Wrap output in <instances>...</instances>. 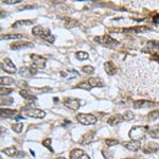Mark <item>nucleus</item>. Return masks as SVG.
<instances>
[{"label": "nucleus", "mask_w": 159, "mask_h": 159, "mask_svg": "<svg viewBox=\"0 0 159 159\" xmlns=\"http://www.w3.org/2000/svg\"><path fill=\"white\" fill-rule=\"evenodd\" d=\"M31 60H32V66L36 69H43L46 67V58L37 54H31Z\"/></svg>", "instance_id": "nucleus-7"}, {"label": "nucleus", "mask_w": 159, "mask_h": 159, "mask_svg": "<svg viewBox=\"0 0 159 159\" xmlns=\"http://www.w3.org/2000/svg\"><path fill=\"white\" fill-rule=\"evenodd\" d=\"M0 114H1V118H10V119H13V118H15V119H20V118H24V117H20L18 116V111L17 110H13V109H3L1 108L0 110Z\"/></svg>", "instance_id": "nucleus-10"}, {"label": "nucleus", "mask_w": 159, "mask_h": 159, "mask_svg": "<svg viewBox=\"0 0 159 159\" xmlns=\"http://www.w3.org/2000/svg\"><path fill=\"white\" fill-rule=\"evenodd\" d=\"M105 143H106L107 147H114V145L119 144V141L116 139H107L105 140Z\"/></svg>", "instance_id": "nucleus-36"}, {"label": "nucleus", "mask_w": 159, "mask_h": 159, "mask_svg": "<svg viewBox=\"0 0 159 159\" xmlns=\"http://www.w3.org/2000/svg\"><path fill=\"white\" fill-rule=\"evenodd\" d=\"M150 31V28L147 25H141V27H135L129 28V29H123L122 32H135V33H141V32H148Z\"/></svg>", "instance_id": "nucleus-20"}, {"label": "nucleus", "mask_w": 159, "mask_h": 159, "mask_svg": "<svg viewBox=\"0 0 159 159\" xmlns=\"http://www.w3.org/2000/svg\"><path fill=\"white\" fill-rule=\"evenodd\" d=\"M123 118H124V120H126V121H130V120H133L135 118V115H134V112H132V111H125L124 115H123Z\"/></svg>", "instance_id": "nucleus-34"}, {"label": "nucleus", "mask_w": 159, "mask_h": 159, "mask_svg": "<svg viewBox=\"0 0 159 159\" xmlns=\"http://www.w3.org/2000/svg\"><path fill=\"white\" fill-rule=\"evenodd\" d=\"M75 88H82V89H86V90H90L91 86L89 85L88 81H85V82H82V83L78 84V85L75 86Z\"/></svg>", "instance_id": "nucleus-32"}, {"label": "nucleus", "mask_w": 159, "mask_h": 159, "mask_svg": "<svg viewBox=\"0 0 159 159\" xmlns=\"http://www.w3.org/2000/svg\"><path fill=\"white\" fill-rule=\"evenodd\" d=\"M153 22L155 25H159V14H156L155 16L153 17Z\"/></svg>", "instance_id": "nucleus-41"}, {"label": "nucleus", "mask_w": 159, "mask_h": 159, "mask_svg": "<svg viewBox=\"0 0 159 159\" xmlns=\"http://www.w3.org/2000/svg\"><path fill=\"white\" fill-rule=\"evenodd\" d=\"M70 159H90V157L84 151L80 148H74L70 152Z\"/></svg>", "instance_id": "nucleus-13"}, {"label": "nucleus", "mask_w": 159, "mask_h": 159, "mask_svg": "<svg viewBox=\"0 0 159 159\" xmlns=\"http://www.w3.org/2000/svg\"><path fill=\"white\" fill-rule=\"evenodd\" d=\"M126 159H132V158H126Z\"/></svg>", "instance_id": "nucleus-43"}, {"label": "nucleus", "mask_w": 159, "mask_h": 159, "mask_svg": "<svg viewBox=\"0 0 159 159\" xmlns=\"http://www.w3.org/2000/svg\"><path fill=\"white\" fill-rule=\"evenodd\" d=\"M22 129H24V124L21 122H17V123H14L12 124V129L14 130L15 133H21L22 132Z\"/></svg>", "instance_id": "nucleus-29"}, {"label": "nucleus", "mask_w": 159, "mask_h": 159, "mask_svg": "<svg viewBox=\"0 0 159 159\" xmlns=\"http://www.w3.org/2000/svg\"><path fill=\"white\" fill-rule=\"evenodd\" d=\"M32 20H17L16 22L12 25V28H19V27H27V25H32Z\"/></svg>", "instance_id": "nucleus-25"}, {"label": "nucleus", "mask_w": 159, "mask_h": 159, "mask_svg": "<svg viewBox=\"0 0 159 159\" xmlns=\"http://www.w3.org/2000/svg\"><path fill=\"white\" fill-rule=\"evenodd\" d=\"M159 118V110H153L148 114V121H154V120H157Z\"/></svg>", "instance_id": "nucleus-28"}, {"label": "nucleus", "mask_w": 159, "mask_h": 159, "mask_svg": "<svg viewBox=\"0 0 159 159\" xmlns=\"http://www.w3.org/2000/svg\"><path fill=\"white\" fill-rule=\"evenodd\" d=\"M141 150L144 154H153L156 153L159 150V144L155 142H148L143 147H141Z\"/></svg>", "instance_id": "nucleus-9"}, {"label": "nucleus", "mask_w": 159, "mask_h": 159, "mask_svg": "<svg viewBox=\"0 0 159 159\" xmlns=\"http://www.w3.org/2000/svg\"><path fill=\"white\" fill-rule=\"evenodd\" d=\"M1 69L7 73H16L17 72L16 66L13 64V61L10 60V58H4V60L1 61Z\"/></svg>", "instance_id": "nucleus-8"}, {"label": "nucleus", "mask_w": 159, "mask_h": 159, "mask_svg": "<svg viewBox=\"0 0 159 159\" xmlns=\"http://www.w3.org/2000/svg\"><path fill=\"white\" fill-rule=\"evenodd\" d=\"M33 43L29 42H17V43H13L10 48L12 50H20V49H25V48H32Z\"/></svg>", "instance_id": "nucleus-15"}, {"label": "nucleus", "mask_w": 159, "mask_h": 159, "mask_svg": "<svg viewBox=\"0 0 159 159\" xmlns=\"http://www.w3.org/2000/svg\"><path fill=\"white\" fill-rule=\"evenodd\" d=\"M37 70L38 69L34 68L33 66L31 67H24V68H20L19 70V74L24 78H29V76H33L37 73Z\"/></svg>", "instance_id": "nucleus-14"}, {"label": "nucleus", "mask_w": 159, "mask_h": 159, "mask_svg": "<svg viewBox=\"0 0 159 159\" xmlns=\"http://www.w3.org/2000/svg\"><path fill=\"white\" fill-rule=\"evenodd\" d=\"M94 42L101 43V45H103V46H106V47H108V48H115L119 45V43H118L116 39H114L111 36H109V35L97 36L94 38Z\"/></svg>", "instance_id": "nucleus-4"}, {"label": "nucleus", "mask_w": 159, "mask_h": 159, "mask_svg": "<svg viewBox=\"0 0 159 159\" xmlns=\"http://www.w3.org/2000/svg\"><path fill=\"white\" fill-rule=\"evenodd\" d=\"M43 145L45 148H49L51 152H53V148H51V139H50V138H47V139L43 140Z\"/></svg>", "instance_id": "nucleus-37"}, {"label": "nucleus", "mask_w": 159, "mask_h": 159, "mask_svg": "<svg viewBox=\"0 0 159 159\" xmlns=\"http://www.w3.org/2000/svg\"><path fill=\"white\" fill-rule=\"evenodd\" d=\"M148 134L152 138L155 139H159V125H153V126L148 127Z\"/></svg>", "instance_id": "nucleus-21"}, {"label": "nucleus", "mask_w": 159, "mask_h": 159, "mask_svg": "<svg viewBox=\"0 0 159 159\" xmlns=\"http://www.w3.org/2000/svg\"><path fill=\"white\" fill-rule=\"evenodd\" d=\"M0 92H1V96H7V94H10L11 92H13V88H6V87H1V89H0Z\"/></svg>", "instance_id": "nucleus-38"}, {"label": "nucleus", "mask_w": 159, "mask_h": 159, "mask_svg": "<svg viewBox=\"0 0 159 159\" xmlns=\"http://www.w3.org/2000/svg\"><path fill=\"white\" fill-rule=\"evenodd\" d=\"M3 2L6 4H16V3H19L20 0H4Z\"/></svg>", "instance_id": "nucleus-39"}, {"label": "nucleus", "mask_w": 159, "mask_h": 159, "mask_svg": "<svg viewBox=\"0 0 159 159\" xmlns=\"http://www.w3.org/2000/svg\"><path fill=\"white\" fill-rule=\"evenodd\" d=\"M104 69H105V72H106L108 75H114L115 73L117 72V68L115 66V64L112 61H106L104 64Z\"/></svg>", "instance_id": "nucleus-18"}, {"label": "nucleus", "mask_w": 159, "mask_h": 159, "mask_svg": "<svg viewBox=\"0 0 159 159\" xmlns=\"http://www.w3.org/2000/svg\"><path fill=\"white\" fill-rule=\"evenodd\" d=\"M102 155H103V157L105 159H111L112 157H114V153L109 150H106V148L102 150Z\"/></svg>", "instance_id": "nucleus-33"}, {"label": "nucleus", "mask_w": 159, "mask_h": 159, "mask_svg": "<svg viewBox=\"0 0 159 159\" xmlns=\"http://www.w3.org/2000/svg\"><path fill=\"white\" fill-rule=\"evenodd\" d=\"M88 83L89 85L92 87H103L104 84H103V81H102L100 78H90L88 80Z\"/></svg>", "instance_id": "nucleus-22"}, {"label": "nucleus", "mask_w": 159, "mask_h": 159, "mask_svg": "<svg viewBox=\"0 0 159 159\" xmlns=\"http://www.w3.org/2000/svg\"><path fill=\"white\" fill-rule=\"evenodd\" d=\"M64 20H65V27L66 28H73V27H78L80 25L78 20L75 19H71L69 17H64Z\"/></svg>", "instance_id": "nucleus-23"}, {"label": "nucleus", "mask_w": 159, "mask_h": 159, "mask_svg": "<svg viewBox=\"0 0 159 159\" xmlns=\"http://www.w3.org/2000/svg\"><path fill=\"white\" fill-rule=\"evenodd\" d=\"M82 70H83V72H85V73H87V74H92L94 72V69H93V67L92 66H84L83 68H82Z\"/></svg>", "instance_id": "nucleus-35"}, {"label": "nucleus", "mask_w": 159, "mask_h": 159, "mask_svg": "<svg viewBox=\"0 0 159 159\" xmlns=\"http://www.w3.org/2000/svg\"><path fill=\"white\" fill-rule=\"evenodd\" d=\"M32 34L35 35V36L40 37L43 40H47V42H49L50 43H54V40H55V36L51 34L49 29H47V28H43V27H39V25L33 28V29H32Z\"/></svg>", "instance_id": "nucleus-1"}, {"label": "nucleus", "mask_w": 159, "mask_h": 159, "mask_svg": "<svg viewBox=\"0 0 159 159\" xmlns=\"http://www.w3.org/2000/svg\"><path fill=\"white\" fill-rule=\"evenodd\" d=\"M15 83V81L12 78H7V76H1L0 79V84L1 86H7V85H13Z\"/></svg>", "instance_id": "nucleus-27"}, {"label": "nucleus", "mask_w": 159, "mask_h": 159, "mask_svg": "<svg viewBox=\"0 0 159 159\" xmlns=\"http://www.w3.org/2000/svg\"><path fill=\"white\" fill-rule=\"evenodd\" d=\"M56 159H66L65 157H58V158H56Z\"/></svg>", "instance_id": "nucleus-42"}, {"label": "nucleus", "mask_w": 159, "mask_h": 159, "mask_svg": "<svg viewBox=\"0 0 159 159\" xmlns=\"http://www.w3.org/2000/svg\"><path fill=\"white\" fill-rule=\"evenodd\" d=\"M2 153L7 154L10 157H15V158L25 157V153L20 152V151H17L16 148H4V150H2Z\"/></svg>", "instance_id": "nucleus-11"}, {"label": "nucleus", "mask_w": 159, "mask_h": 159, "mask_svg": "<svg viewBox=\"0 0 159 159\" xmlns=\"http://www.w3.org/2000/svg\"><path fill=\"white\" fill-rule=\"evenodd\" d=\"M61 74L65 78H67L68 80H71V79H75L79 76V73L75 72L73 70H68V71H61Z\"/></svg>", "instance_id": "nucleus-26"}, {"label": "nucleus", "mask_w": 159, "mask_h": 159, "mask_svg": "<svg viewBox=\"0 0 159 159\" xmlns=\"http://www.w3.org/2000/svg\"><path fill=\"white\" fill-rule=\"evenodd\" d=\"M76 119H78L80 123H82L84 125H93L98 121L97 117L91 114H78L76 115Z\"/></svg>", "instance_id": "nucleus-5"}, {"label": "nucleus", "mask_w": 159, "mask_h": 159, "mask_svg": "<svg viewBox=\"0 0 159 159\" xmlns=\"http://www.w3.org/2000/svg\"><path fill=\"white\" fill-rule=\"evenodd\" d=\"M75 57L78 58L80 61H83V60H87L89 57L88 53L87 52H84V51H79V52L75 53Z\"/></svg>", "instance_id": "nucleus-31"}, {"label": "nucleus", "mask_w": 159, "mask_h": 159, "mask_svg": "<svg viewBox=\"0 0 159 159\" xmlns=\"http://www.w3.org/2000/svg\"><path fill=\"white\" fill-rule=\"evenodd\" d=\"M21 114L25 118H35V119H43L46 116V112L43 110L37 108H29V107L22 108Z\"/></svg>", "instance_id": "nucleus-3"}, {"label": "nucleus", "mask_w": 159, "mask_h": 159, "mask_svg": "<svg viewBox=\"0 0 159 159\" xmlns=\"http://www.w3.org/2000/svg\"><path fill=\"white\" fill-rule=\"evenodd\" d=\"M24 35L21 34H7L1 36V39H18V38H22Z\"/></svg>", "instance_id": "nucleus-30"}, {"label": "nucleus", "mask_w": 159, "mask_h": 159, "mask_svg": "<svg viewBox=\"0 0 159 159\" xmlns=\"http://www.w3.org/2000/svg\"><path fill=\"white\" fill-rule=\"evenodd\" d=\"M123 120H124V118H123V115H114V116H111L110 118H108V120H107V123H108L109 125H111V126H115V125L121 123Z\"/></svg>", "instance_id": "nucleus-19"}, {"label": "nucleus", "mask_w": 159, "mask_h": 159, "mask_svg": "<svg viewBox=\"0 0 159 159\" xmlns=\"http://www.w3.org/2000/svg\"><path fill=\"white\" fill-rule=\"evenodd\" d=\"M19 94L22 97V98H25V100H28V101H36L37 98L35 96H33V94L29 93L27 90H25V89H22V90L19 91Z\"/></svg>", "instance_id": "nucleus-24"}, {"label": "nucleus", "mask_w": 159, "mask_h": 159, "mask_svg": "<svg viewBox=\"0 0 159 159\" xmlns=\"http://www.w3.org/2000/svg\"><path fill=\"white\" fill-rule=\"evenodd\" d=\"M133 105H134V108H144V107L154 106L155 103L151 101H148V100H138V101H135Z\"/></svg>", "instance_id": "nucleus-17"}, {"label": "nucleus", "mask_w": 159, "mask_h": 159, "mask_svg": "<svg viewBox=\"0 0 159 159\" xmlns=\"http://www.w3.org/2000/svg\"><path fill=\"white\" fill-rule=\"evenodd\" d=\"M94 136H96V132H93V130H91V132H88L86 133L85 135H83V137H82V139L80 140V143L83 145H86V144H89V143H91L92 141L94 139Z\"/></svg>", "instance_id": "nucleus-16"}, {"label": "nucleus", "mask_w": 159, "mask_h": 159, "mask_svg": "<svg viewBox=\"0 0 159 159\" xmlns=\"http://www.w3.org/2000/svg\"><path fill=\"white\" fill-rule=\"evenodd\" d=\"M122 145L124 147L126 150L129 151H132V152H137L138 150L141 148L140 147V142L139 141H124V142H122Z\"/></svg>", "instance_id": "nucleus-12"}, {"label": "nucleus", "mask_w": 159, "mask_h": 159, "mask_svg": "<svg viewBox=\"0 0 159 159\" xmlns=\"http://www.w3.org/2000/svg\"><path fill=\"white\" fill-rule=\"evenodd\" d=\"M148 126H135L129 130V136L130 139L134 141H140L145 138V135L148 134Z\"/></svg>", "instance_id": "nucleus-2"}, {"label": "nucleus", "mask_w": 159, "mask_h": 159, "mask_svg": "<svg viewBox=\"0 0 159 159\" xmlns=\"http://www.w3.org/2000/svg\"><path fill=\"white\" fill-rule=\"evenodd\" d=\"M63 102L64 105L71 110H78L81 107V103H82L81 100L75 98H65Z\"/></svg>", "instance_id": "nucleus-6"}, {"label": "nucleus", "mask_w": 159, "mask_h": 159, "mask_svg": "<svg viewBox=\"0 0 159 159\" xmlns=\"http://www.w3.org/2000/svg\"><path fill=\"white\" fill-rule=\"evenodd\" d=\"M13 101H14V100L11 99V98H10V99H4V100L1 99V103L2 104H12Z\"/></svg>", "instance_id": "nucleus-40"}]
</instances>
